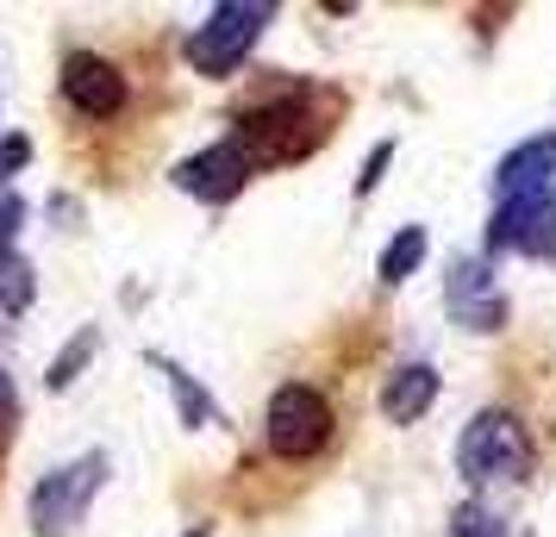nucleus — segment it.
I'll return each instance as SVG.
<instances>
[{
	"instance_id": "nucleus-1",
	"label": "nucleus",
	"mask_w": 556,
	"mask_h": 537,
	"mask_svg": "<svg viewBox=\"0 0 556 537\" xmlns=\"http://www.w3.org/2000/svg\"><path fill=\"white\" fill-rule=\"evenodd\" d=\"M456 469H463L476 487H488V482H526L531 432L506 407L476 412V419H469V432H463V444H456Z\"/></svg>"
},
{
	"instance_id": "nucleus-2",
	"label": "nucleus",
	"mask_w": 556,
	"mask_h": 537,
	"mask_svg": "<svg viewBox=\"0 0 556 537\" xmlns=\"http://www.w3.org/2000/svg\"><path fill=\"white\" fill-rule=\"evenodd\" d=\"M269 20H276L269 0H226V7H213L206 26L188 31V63H194L201 76H231V69L256 51V38H263Z\"/></svg>"
},
{
	"instance_id": "nucleus-3",
	"label": "nucleus",
	"mask_w": 556,
	"mask_h": 537,
	"mask_svg": "<svg viewBox=\"0 0 556 537\" xmlns=\"http://www.w3.org/2000/svg\"><path fill=\"white\" fill-rule=\"evenodd\" d=\"M269 450L288 462H301V457H319L331 444V407H326V394L319 387H306V382H288L276 387V400H269Z\"/></svg>"
},
{
	"instance_id": "nucleus-4",
	"label": "nucleus",
	"mask_w": 556,
	"mask_h": 537,
	"mask_svg": "<svg viewBox=\"0 0 556 537\" xmlns=\"http://www.w3.org/2000/svg\"><path fill=\"white\" fill-rule=\"evenodd\" d=\"M106 487V457H81L31 487V532L38 537H70L81 525L88 500Z\"/></svg>"
},
{
	"instance_id": "nucleus-5",
	"label": "nucleus",
	"mask_w": 556,
	"mask_h": 537,
	"mask_svg": "<svg viewBox=\"0 0 556 537\" xmlns=\"http://www.w3.org/2000/svg\"><path fill=\"white\" fill-rule=\"evenodd\" d=\"M556 256V188H538V194H519V201H501L494 219H488V256Z\"/></svg>"
},
{
	"instance_id": "nucleus-6",
	"label": "nucleus",
	"mask_w": 556,
	"mask_h": 537,
	"mask_svg": "<svg viewBox=\"0 0 556 537\" xmlns=\"http://www.w3.org/2000/svg\"><path fill=\"white\" fill-rule=\"evenodd\" d=\"M256 176V156L238 144V138H226V144H213V151H201V156H188L176 169V188L181 194H194V201H231L244 181Z\"/></svg>"
},
{
	"instance_id": "nucleus-7",
	"label": "nucleus",
	"mask_w": 556,
	"mask_h": 537,
	"mask_svg": "<svg viewBox=\"0 0 556 537\" xmlns=\"http://www.w3.org/2000/svg\"><path fill=\"white\" fill-rule=\"evenodd\" d=\"M63 101L76 106L81 119H113L126 113V76L94 51H76L63 63Z\"/></svg>"
},
{
	"instance_id": "nucleus-8",
	"label": "nucleus",
	"mask_w": 556,
	"mask_h": 537,
	"mask_svg": "<svg viewBox=\"0 0 556 537\" xmlns=\"http://www.w3.org/2000/svg\"><path fill=\"white\" fill-rule=\"evenodd\" d=\"M444 301H451V312L469 325V332H494V325L506 319V301H501V287H494V269L476 263V256H463V263L451 269Z\"/></svg>"
},
{
	"instance_id": "nucleus-9",
	"label": "nucleus",
	"mask_w": 556,
	"mask_h": 537,
	"mask_svg": "<svg viewBox=\"0 0 556 537\" xmlns=\"http://www.w3.org/2000/svg\"><path fill=\"white\" fill-rule=\"evenodd\" d=\"M556 131L544 138H526L519 151H506L494 163V194L501 201H519V194H538V188H556Z\"/></svg>"
},
{
	"instance_id": "nucleus-10",
	"label": "nucleus",
	"mask_w": 556,
	"mask_h": 537,
	"mask_svg": "<svg viewBox=\"0 0 556 537\" xmlns=\"http://www.w3.org/2000/svg\"><path fill=\"white\" fill-rule=\"evenodd\" d=\"M431 400H438V369H431V362H406V369H394L388 387H381V419L413 425V419H426Z\"/></svg>"
},
{
	"instance_id": "nucleus-11",
	"label": "nucleus",
	"mask_w": 556,
	"mask_h": 537,
	"mask_svg": "<svg viewBox=\"0 0 556 537\" xmlns=\"http://www.w3.org/2000/svg\"><path fill=\"white\" fill-rule=\"evenodd\" d=\"M31 294H38V282H31V263L20 251H0V325H13V319L31 307Z\"/></svg>"
},
{
	"instance_id": "nucleus-12",
	"label": "nucleus",
	"mask_w": 556,
	"mask_h": 537,
	"mask_svg": "<svg viewBox=\"0 0 556 537\" xmlns=\"http://www.w3.org/2000/svg\"><path fill=\"white\" fill-rule=\"evenodd\" d=\"M419 263H426V231H419V226H406L401 238H394V244L381 251L376 276H381V282H388V287H394V282H406V276H413Z\"/></svg>"
},
{
	"instance_id": "nucleus-13",
	"label": "nucleus",
	"mask_w": 556,
	"mask_h": 537,
	"mask_svg": "<svg viewBox=\"0 0 556 537\" xmlns=\"http://www.w3.org/2000/svg\"><path fill=\"white\" fill-rule=\"evenodd\" d=\"M451 537H506V525H501V512H494V507L463 500V507H456V519H451Z\"/></svg>"
},
{
	"instance_id": "nucleus-14",
	"label": "nucleus",
	"mask_w": 556,
	"mask_h": 537,
	"mask_svg": "<svg viewBox=\"0 0 556 537\" xmlns=\"http://www.w3.org/2000/svg\"><path fill=\"white\" fill-rule=\"evenodd\" d=\"M94 350H101V337H94V332H81L76 344H70V350H63V357H56V369H51V387H70V382H76L81 357H94Z\"/></svg>"
},
{
	"instance_id": "nucleus-15",
	"label": "nucleus",
	"mask_w": 556,
	"mask_h": 537,
	"mask_svg": "<svg viewBox=\"0 0 556 537\" xmlns=\"http://www.w3.org/2000/svg\"><path fill=\"white\" fill-rule=\"evenodd\" d=\"M163 369H169V362H163ZM169 382H176V400H181V412H188V425H194V419H213L206 394H201V387H188V375H181V369H169Z\"/></svg>"
},
{
	"instance_id": "nucleus-16",
	"label": "nucleus",
	"mask_w": 556,
	"mask_h": 537,
	"mask_svg": "<svg viewBox=\"0 0 556 537\" xmlns=\"http://www.w3.org/2000/svg\"><path fill=\"white\" fill-rule=\"evenodd\" d=\"M20 219H26V206H20V194L0 181V251H7V238L20 231Z\"/></svg>"
},
{
	"instance_id": "nucleus-17",
	"label": "nucleus",
	"mask_w": 556,
	"mask_h": 537,
	"mask_svg": "<svg viewBox=\"0 0 556 537\" xmlns=\"http://www.w3.org/2000/svg\"><path fill=\"white\" fill-rule=\"evenodd\" d=\"M13 419H20V394H13V382H7V369H0V437L13 432Z\"/></svg>"
},
{
	"instance_id": "nucleus-18",
	"label": "nucleus",
	"mask_w": 556,
	"mask_h": 537,
	"mask_svg": "<svg viewBox=\"0 0 556 537\" xmlns=\"http://www.w3.org/2000/svg\"><path fill=\"white\" fill-rule=\"evenodd\" d=\"M388 156H394V144H376V156L363 163V181H356L363 194H369V188H376V181H381V169H388Z\"/></svg>"
}]
</instances>
